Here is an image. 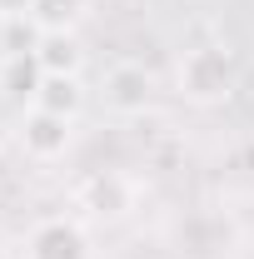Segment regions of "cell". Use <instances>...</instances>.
<instances>
[{
	"mask_svg": "<svg viewBox=\"0 0 254 259\" xmlns=\"http://www.w3.org/2000/svg\"><path fill=\"white\" fill-rule=\"evenodd\" d=\"M229 80H234V70L224 60V50H190L180 65V85L194 100H220L229 90Z\"/></svg>",
	"mask_w": 254,
	"mask_h": 259,
	"instance_id": "cell-1",
	"label": "cell"
},
{
	"mask_svg": "<svg viewBox=\"0 0 254 259\" xmlns=\"http://www.w3.org/2000/svg\"><path fill=\"white\" fill-rule=\"evenodd\" d=\"M105 100L115 105V110H145L150 105V75H145V65H115L110 70V80H105Z\"/></svg>",
	"mask_w": 254,
	"mask_h": 259,
	"instance_id": "cell-2",
	"label": "cell"
},
{
	"mask_svg": "<svg viewBox=\"0 0 254 259\" xmlns=\"http://www.w3.org/2000/svg\"><path fill=\"white\" fill-rule=\"evenodd\" d=\"M65 140H70V120H65V115H45V110H35L30 120H25V150L40 155V160L60 155Z\"/></svg>",
	"mask_w": 254,
	"mask_h": 259,
	"instance_id": "cell-3",
	"label": "cell"
},
{
	"mask_svg": "<svg viewBox=\"0 0 254 259\" xmlns=\"http://www.w3.org/2000/svg\"><path fill=\"white\" fill-rule=\"evenodd\" d=\"M30 254L35 259H85V239H80V229L75 225H40L30 239Z\"/></svg>",
	"mask_w": 254,
	"mask_h": 259,
	"instance_id": "cell-4",
	"label": "cell"
},
{
	"mask_svg": "<svg viewBox=\"0 0 254 259\" xmlns=\"http://www.w3.org/2000/svg\"><path fill=\"white\" fill-rule=\"evenodd\" d=\"M30 55L40 60V75H75V65H80V45H75L65 30H45Z\"/></svg>",
	"mask_w": 254,
	"mask_h": 259,
	"instance_id": "cell-5",
	"label": "cell"
},
{
	"mask_svg": "<svg viewBox=\"0 0 254 259\" xmlns=\"http://www.w3.org/2000/svg\"><path fill=\"white\" fill-rule=\"evenodd\" d=\"M35 110H45V115H75L80 110V85H75V75H40V90H35Z\"/></svg>",
	"mask_w": 254,
	"mask_h": 259,
	"instance_id": "cell-6",
	"label": "cell"
},
{
	"mask_svg": "<svg viewBox=\"0 0 254 259\" xmlns=\"http://www.w3.org/2000/svg\"><path fill=\"white\" fill-rule=\"evenodd\" d=\"M75 10H80V0H35V25L40 30H65L70 20H75Z\"/></svg>",
	"mask_w": 254,
	"mask_h": 259,
	"instance_id": "cell-7",
	"label": "cell"
},
{
	"mask_svg": "<svg viewBox=\"0 0 254 259\" xmlns=\"http://www.w3.org/2000/svg\"><path fill=\"white\" fill-rule=\"evenodd\" d=\"M35 70H40V60H20V55H15V60H10V90H15V95H30L35 100V90H40V85H35Z\"/></svg>",
	"mask_w": 254,
	"mask_h": 259,
	"instance_id": "cell-8",
	"label": "cell"
},
{
	"mask_svg": "<svg viewBox=\"0 0 254 259\" xmlns=\"http://www.w3.org/2000/svg\"><path fill=\"white\" fill-rule=\"evenodd\" d=\"M25 5H30V10H35V0H0V10H10V15H20Z\"/></svg>",
	"mask_w": 254,
	"mask_h": 259,
	"instance_id": "cell-9",
	"label": "cell"
}]
</instances>
